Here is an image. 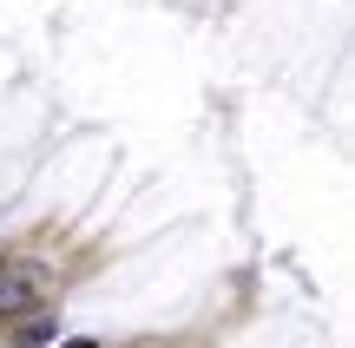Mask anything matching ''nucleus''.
<instances>
[{
	"label": "nucleus",
	"instance_id": "nucleus-1",
	"mask_svg": "<svg viewBox=\"0 0 355 348\" xmlns=\"http://www.w3.org/2000/svg\"><path fill=\"white\" fill-rule=\"evenodd\" d=\"M40 283H46V270H0V322H13V315H26L33 309V296H40Z\"/></svg>",
	"mask_w": 355,
	"mask_h": 348
},
{
	"label": "nucleus",
	"instance_id": "nucleus-2",
	"mask_svg": "<svg viewBox=\"0 0 355 348\" xmlns=\"http://www.w3.org/2000/svg\"><path fill=\"white\" fill-rule=\"evenodd\" d=\"M7 342H13V348H53V342H60V315H53V309L13 315V322H7Z\"/></svg>",
	"mask_w": 355,
	"mask_h": 348
},
{
	"label": "nucleus",
	"instance_id": "nucleus-3",
	"mask_svg": "<svg viewBox=\"0 0 355 348\" xmlns=\"http://www.w3.org/2000/svg\"><path fill=\"white\" fill-rule=\"evenodd\" d=\"M53 348H99V342H92V336H73V342H53Z\"/></svg>",
	"mask_w": 355,
	"mask_h": 348
}]
</instances>
